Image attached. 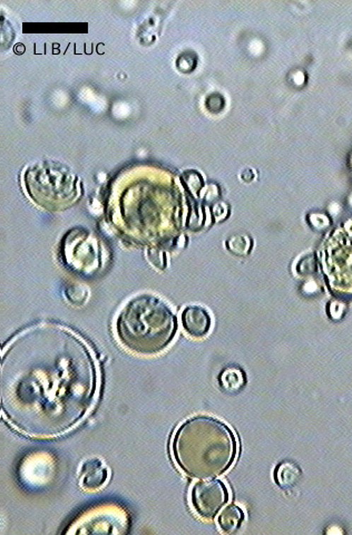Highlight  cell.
<instances>
[{
	"instance_id": "obj_4",
	"label": "cell",
	"mask_w": 352,
	"mask_h": 535,
	"mask_svg": "<svg viewBox=\"0 0 352 535\" xmlns=\"http://www.w3.org/2000/svg\"><path fill=\"white\" fill-rule=\"evenodd\" d=\"M181 320L187 335L197 339L208 335L212 326L208 310L200 306L187 307L182 312Z\"/></svg>"
},
{
	"instance_id": "obj_5",
	"label": "cell",
	"mask_w": 352,
	"mask_h": 535,
	"mask_svg": "<svg viewBox=\"0 0 352 535\" xmlns=\"http://www.w3.org/2000/svg\"><path fill=\"white\" fill-rule=\"evenodd\" d=\"M108 480V469L105 464L98 459H90L85 461L79 471V483L84 490H100Z\"/></svg>"
},
{
	"instance_id": "obj_11",
	"label": "cell",
	"mask_w": 352,
	"mask_h": 535,
	"mask_svg": "<svg viewBox=\"0 0 352 535\" xmlns=\"http://www.w3.org/2000/svg\"><path fill=\"white\" fill-rule=\"evenodd\" d=\"M148 258L151 264L156 266V269L164 270L166 268V259L164 253L158 249H151L148 252Z\"/></svg>"
},
{
	"instance_id": "obj_12",
	"label": "cell",
	"mask_w": 352,
	"mask_h": 535,
	"mask_svg": "<svg viewBox=\"0 0 352 535\" xmlns=\"http://www.w3.org/2000/svg\"><path fill=\"white\" fill-rule=\"evenodd\" d=\"M298 272L300 274H310L317 270L315 259L312 257H307L299 262L297 266Z\"/></svg>"
},
{
	"instance_id": "obj_7",
	"label": "cell",
	"mask_w": 352,
	"mask_h": 535,
	"mask_svg": "<svg viewBox=\"0 0 352 535\" xmlns=\"http://www.w3.org/2000/svg\"><path fill=\"white\" fill-rule=\"evenodd\" d=\"M301 476L299 466L291 461H284L278 465L276 472V480L281 488H288L295 486Z\"/></svg>"
},
{
	"instance_id": "obj_3",
	"label": "cell",
	"mask_w": 352,
	"mask_h": 535,
	"mask_svg": "<svg viewBox=\"0 0 352 535\" xmlns=\"http://www.w3.org/2000/svg\"><path fill=\"white\" fill-rule=\"evenodd\" d=\"M229 501V490L218 480L197 482L191 492V503L196 515L203 519H213Z\"/></svg>"
},
{
	"instance_id": "obj_8",
	"label": "cell",
	"mask_w": 352,
	"mask_h": 535,
	"mask_svg": "<svg viewBox=\"0 0 352 535\" xmlns=\"http://www.w3.org/2000/svg\"><path fill=\"white\" fill-rule=\"evenodd\" d=\"M220 384L226 392H239L245 385V372L237 367H228L220 376Z\"/></svg>"
},
{
	"instance_id": "obj_10",
	"label": "cell",
	"mask_w": 352,
	"mask_h": 535,
	"mask_svg": "<svg viewBox=\"0 0 352 535\" xmlns=\"http://www.w3.org/2000/svg\"><path fill=\"white\" fill-rule=\"evenodd\" d=\"M183 182H184L187 189L193 194H197V193L200 192L201 189H202L203 180L196 172L191 171L184 173V175H183Z\"/></svg>"
},
{
	"instance_id": "obj_1",
	"label": "cell",
	"mask_w": 352,
	"mask_h": 535,
	"mask_svg": "<svg viewBox=\"0 0 352 535\" xmlns=\"http://www.w3.org/2000/svg\"><path fill=\"white\" fill-rule=\"evenodd\" d=\"M172 452L185 474L193 478H212L233 464L237 444L231 428L221 421L195 416L176 430Z\"/></svg>"
},
{
	"instance_id": "obj_9",
	"label": "cell",
	"mask_w": 352,
	"mask_h": 535,
	"mask_svg": "<svg viewBox=\"0 0 352 535\" xmlns=\"http://www.w3.org/2000/svg\"><path fill=\"white\" fill-rule=\"evenodd\" d=\"M226 247L235 256H245L250 252L252 242L247 235H233L226 242Z\"/></svg>"
},
{
	"instance_id": "obj_6",
	"label": "cell",
	"mask_w": 352,
	"mask_h": 535,
	"mask_svg": "<svg viewBox=\"0 0 352 535\" xmlns=\"http://www.w3.org/2000/svg\"><path fill=\"white\" fill-rule=\"evenodd\" d=\"M245 519L243 511L237 505L226 506L218 517V525L221 532L231 534L239 530Z\"/></svg>"
},
{
	"instance_id": "obj_2",
	"label": "cell",
	"mask_w": 352,
	"mask_h": 535,
	"mask_svg": "<svg viewBox=\"0 0 352 535\" xmlns=\"http://www.w3.org/2000/svg\"><path fill=\"white\" fill-rule=\"evenodd\" d=\"M177 329L175 314L156 295H137L124 306L116 320V334L125 348L154 355L168 347Z\"/></svg>"
}]
</instances>
